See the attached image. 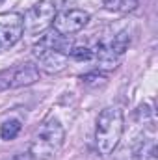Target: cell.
Returning a JSON list of instances; mask_svg holds the SVG:
<instances>
[{
  "label": "cell",
  "mask_w": 158,
  "mask_h": 160,
  "mask_svg": "<svg viewBox=\"0 0 158 160\" xmlns=\"http://www.w3.org/2000/svg\"><path fill=\"white\" fill-rule=\"evenodd\" d=\"M123 134V114L119 108H104L99 114L95 142L102 155H110L117 147Z\"/></svg>",
  "instance_id": "cell-1"
},
{
  "label": "cell",
  "mask_w": 158,
  "mask_h": 160,
  "mask_svg": "<svg viewBox=\"0 0 158 160\" xmlns=\"http://www.w3.org/2000/svg\"><path fill=\"white\" fill-rule=\"evenodd\" d=\"M63 127L56 118H48L39 127L34 142H32V155L39 160H50L63 145Z\"/></svg>",
  "instance_id": "cell-2"
},
{
  "label": "cell",
  "mask_w": 158,
  "mask_h": 160,
  "mask_svg": "<svg viewBox=\"0 0 158 160\" xmlns=\"http://www.w3.org/2000/svg\"><path fill=\"white\" fill-rule=\"evenodd\" d=\"M56 17V6L48 0H43L39 4H36L24 17V22H22V28L28 32V34H39L45 32L48 24H52Z\"/></svg>",
  "instance_id": "cell-3"
},
{
  "label": "cell",
  "mask_w": 158,
  "mask_h": 160,
  "mask_svg": "<svg viewBox=\"0 0 158 160\" xmlns=\"http://www.w3.org/2000/svg\"><path fill=\"white\" fill-rule=\"evenodd\" d=\"M87 22H89V13L84 9H65V11L58 13L52 21L54 30L63 36L80 32Z\"/></svg>",
  "instance_id": "cell-4"
},
{
  "label": "cell",
  "mask_w": 158,
  "mask_h": 160,
  "mask_svg": "<svg viewBox=\"0 0 158 160\" xmlns=\"http://www.w3.org/2000/svg\"><path fill=\"white\" fill-rule=\"evenodd\" d=\"M56 50V52H62L65 56L71 54L73 50V39L69 36H63V34H58L56 30L54 32H47L43 38L39 39V43L34 47V50Z\"/></svg>",
  "instance_id": "cell-5"
},
{
  "label": "cell",
  "mask_w": 158,
  "mask_h": 160,
  "mask_svg": "<svg viewBox=\"0 0 158 160\" xmlns=\"http://www.w3.org/2000/svg\"><path fill=\"white\" fill-rule=\"evenodd\" d=\"M22 32H24L22 21H19V19L0 22V47H2V48L13 47L17 41L22 38Z\"/></svg>",
  "instance_id": "cell-6"
},
{
  "label": "cell",
  "mask_w": 158,
  "mask_h": 160,
  "mask_svg": "<svg viewBox=\"0 0 158 160\" xmlns=\"http://www.w3.org/2000/svg\"><path fill=\"white\" fill-rule=\"evenodd\" d=\"M34 54L39 58L41 65L47 73H58L65 67L67 63V56L62 54V52H56V50H34Z\"/></svg>",
  "instance_id": "cell-7"
},
{
  "label": "cell",
  "mask_w": 158,
  "mask_h": 160,
  "mask_svg": "<svg viewBox=\"0 0 158 160\" xmlns=\"http://www.w3.org/2000/svg\"><path fill=\"white\" fill-rule=\"evenodd\" d=\"M36 80H39V71L36 65H22L19 69L13 71L11 77V88H22V86H30Z\"/></svg>",
  "instance_id": "cell-8"
},
{
  "label": "cell",
  "mask_w": 158,
  "mask_h": 160,
  "mask_svg": "<svg viewBox=\"0 0 158 160\" xmlns=\"http://www.w3.org/2000/svg\"><path fill=\"white\" fill-rule=\"evenodd\" d=\"M138 4H140V0H104L106 9H110V11H121V13L136 9Z\"/></svg>",
  "instance_id": "cell-9"
},
{
  "label": "cell",
  "mask_w": 158,
  "mask_h": 160,
  "mask_svg": "<svg viewBox=\"0 0 158 160\" xmlns=\"http://www.w3.org/2000/svg\"><path fill=\"white\" fill-rule=\"evenodd\" d=\"M19 132H21V121L17 119H7L0 127V136L4 140H13Z\"/></svg>",
  "instance_id": "cell-10"
},
{
  "label": "cell",
  "mask_w": 158,
  "mask_h": 160,
  "mask_svg": "<svg viewBox=\"0 0 158 160\" xmlns=\"http://www.w3.org/2000/svg\"><path fill=\"white\" fill-rule=\"evenodd\" d=\"M71 56L75 58V60H89L91 58V50L89 48H86V47H73V50H71Z\"/></svg>",
  "instance_id": "cell-11"
},
{
  "label": "cell",
  "mask_w": 158,
  "mask_h": 160,
  "mask_svg": "<svg viewBox=\"0 0 158 160\" xmlns=\"http://www.w3.org/2000/svg\"><path fill=\"white\" fill-rule=\"evenodd\" d=\"M11 77H13V71H6L0 75V91H6L11 88Z\"/></svg>",
  "instance_id": "cell-12"
},
{
  "label": "cell",
  "mask_w": 158,
  "mask_h": 160,
  "mask_svg": "<svg viewBox=\"0 0 158 160\" xmlns=\"http://www.w3.org/2000/svg\"><path fill=\"white\" fill-rule=\"evenodd\" d=\"M2 2H4V0H0V4H2Z\"/></svg>",
  "instance_id": "cell-13"
}]
</instances>
